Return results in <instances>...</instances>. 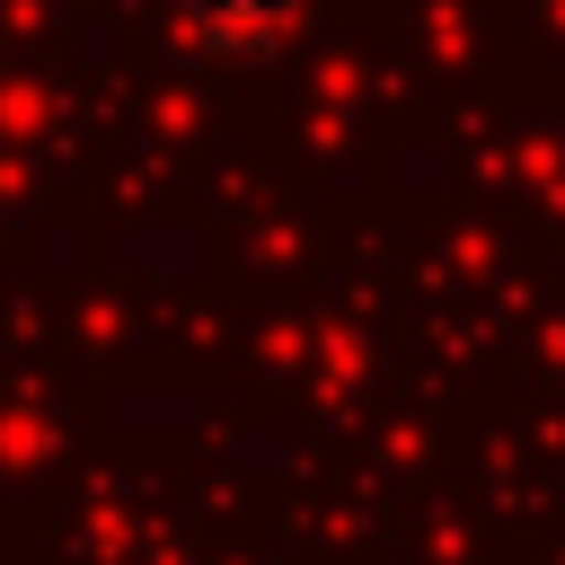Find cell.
I'll return each mask as SVG.
<instances>
[{
    "mask_svg": "<svg viewBox=\"0 0 565 565\" xmlns=\"http://www.w3.org/2000/svg\"><path fill=\"white\" fill-rule=\"evenodd\" d=\"M291 18V0H185V26L203 44H265Z\"/></svg>",
    "mask_w": 565,
    "mask_h": 565,
    "instance_id": "cell-1",
    "label": "cell"
}]
</instances>
